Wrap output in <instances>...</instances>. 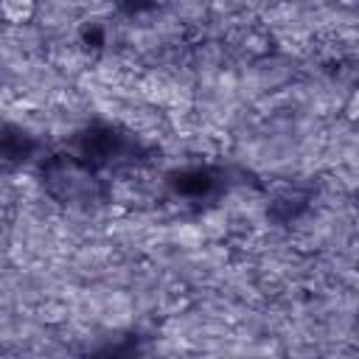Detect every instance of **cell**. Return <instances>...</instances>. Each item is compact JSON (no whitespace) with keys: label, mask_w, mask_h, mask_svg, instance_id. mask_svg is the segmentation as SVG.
I'll return each mask as SVG.
<instances>
[{"label":"cell","mask_w":359,"mask_h":359,"mask_svg":"<svg viewBox=\"0 0 359 359\" xmlns=\"http://www.w3.org/2000/svg\"><path fill=\"white\" fill-rule=\"evenodd\" d=\"M3 20L11 25H25L36 14V0H0Z\"/></svg>","instance_id":"1"}]
</instances>
